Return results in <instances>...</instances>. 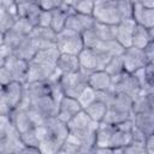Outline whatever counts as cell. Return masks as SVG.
I'll return each mask as SVG.
<instances>
[{
	"label": "cell",
	"mask_w": 154,
	"mask_h": 154,
	"mask_svg": "<svg viewBox=\"0 0 154 154\" xmlns=\"http://www.w3.org/2000/svg\"><path fill=\"white\" fill-rule=\"evenodd\" d=\"M144 75L148 89H154V64L148 63L144 66Z\"/></svg>",
	"instance_id": "38"
},
{
	"label": "cell",
	"mask_w": 154,
	"mask_h": 154,
	"mask_svg": "<svg viewBox=\"0 0 154 154\" xmlns=\"http://www.w3.org/2000/svg\"><path fill=\"white\" fill-rule=\"evenodd\" d=\"M59 153H85V149L83 148V146L79 143V141L76 137H73L72 135L69 134V136L65 140V142L63 143Z\"/></svg>",
	"instance_id": "31"
},
{
	"label": "cell",
	"mask_w": 154,
	"mask_h": 154,
	"mask_svg": "<svg viewBox=\"0 0 154 154\" xmlns=\"http://www.w3.org/2000/svg\"><path fill=\"white\" fill-rule=\"evenodd\" d=\"M149 32H150V37H152V41H154V26L149 29Z\"/></svg>",
	"instance_id": "47"
},
{
	"label": "cell",
	"mask_w": 154,
	"mask_h": 154,
	"mask_svg": "<svg viewBox=\"0 0 154 154\" xmlns=\"http://www.w3.org/2000/svg\"><path fill=\"white\" fill-rule=\"evenodd\" d=\"M57 66L45 65L35 61L29 63V71L26 77V83L29 82H37V81H48L53 72L55 71Z\"/></svg>",
	"instance_id": "15"
},
{
	"label": "cell",
	"mask_w": 154,
	"mask_h": 154,
	"mask_svg": "<svg viewBox=\"0 0 154 154\" xmlns=\"http://www.w3.org/2000/svg\"><path fill=\"white\" fill-rule=\"evenodd\" d=\"M107 108H108V106H107L105 102H102V101H100V100L96 99L93 103H90L89 106H87V107L83 108V109L87 112V114H88L94 122L101 123V122L105 119Z\"/></svg>",
	"instance_id": "27"
},
{
	"label": "cell",
	"mask_w": 154,
	"mask_h": 154,
	"mask_svg": "<svg viewBox=\"0 0 154 154\" xmlns=\"http://www.w3.org/2000/svg\"><path fill=\"white\" fill-rule=\"evenodd\" d=\"M51 22H52V10H43L40 14V20H38V25L42 26H51Z\"/></svg>",
	"instance_id": "41"
},
{
	"label": "cell",
	"mask_w": 154,
	"mask_h": 154,
	"mask_svg": "<svg viewBox=\"0 0 154 154\" xmlns=\"http://www.w3.org/2000/svg\"><path fill=\"white\" fill-rule=\"evenodd\" d=\"M134 125L141 130L147 137L154 134V114L152 113H136L132 117Z\"/></svg>",
	"instance_id": "25"
},
{
	"label": "cell",
	"mask_w": 154,
	"mask_h": 154,
	"mask_svg": "<svg viewBox=\"0 0 154 154\" xmlns=\"http://www.w3.org/2000/svg\"><path fill=\"white\" fill-rule=\"evenodd\" d=\"M111 81H112L111 75L107 73L106 70H100V69L91 71L89 73V78H88L89 87H91L96 91L106 90V89L111 88Z\"/></svg>",
	"instance_id": "21"
},
{
	"label": "cell",
	"mask_w": 154,
	"mask_h": 154,
	"mask_svg": "<svg viewBox=\"0 0 154 154\" xmlns=\"http://www.w3.org/2000/svg\"><path fill=\"white\" fill-rule=\"evenodd\" d=\"M143 49H144L146 57L148 59V63L154 64V41H150Z\"/></svg>",
	"instance_id": "42"
},
{
	"label": "cell",
	"mask_w": 154,
	"mask_h": 154,
	"mask_svg": "<svg viewBox=\"0 0 154 154\" xmlns=\"http://www.w3.org/2000/svg\"><path fill=\"white\" fill-rule=\"evenodd\" d=\"M57 69L64 73H72L81 69L78 55L69 54V53H60V57L57 61Z\"/></svg>",
	"instance_id": "22"
},
{
	"label": "cell",
	"mask_w": 154,
	"mask_h": 154,
	"mask_svg": "<svg viewBox=\"0 0 154 154\" xmlns=\"http://www.w3.org/2000/svg\"><path fill=\"white\" fill-rule=\"evenodd\" d=\"M37 51H38L37 45L30 37V35H28L14 48L13 55H16L17 58H20V59H24V60L30 61V60H32V58L35 57V54L37 53Z\"/></svg>",
	"instance_id": "19"
},
{
	"label": "cell",
	"mask_w": 154,
	"mask_h": 154,
	"mask_svg": "<svg viewBox=\"0 0 154 154\" xmlns=\"http://www.w3.org/2000/svg\"><path fill=\"white\" fill-rule=\"evenodd\" d=\"M93 29L96 34V36L99 37V40L101 42L108 41V40H113L114 38V34H113V25H108L105 23H100L96 22L93 25Z\"/></svg>",
	"instance_id": "30"
},
{
	"label": "cell",
	"mask_w": 154,
	"mask_h": 154,
	"mask_svg": "<svg viewBox=\"0 0 154 154\" xmlns=\"http://www.w3.org/2000/svg\"><path fill=\"white\" fill-rule=\"evenodd\" d=\"M116 125L109 124L107 122H101L96 129V147H109L111 148V140L114 132Z\"/></svg>",
	"instance_id": "24"
},
{
	"label": "cell",
	"mask_w": 154,
	"mask_h": 154,
	"mask_svg": "<svg viewBox=\"0 0 154 154\" xmlns=\"http://www.w3.org/2000/svg\"><path fill=\"white\" fill-rule=\"evenodd\" d=\"M134 0H97L93 11L96 22L116 25L132 18Z\"/></svg>",
	"instance_id": "2"
},
{
	"label": "cell",
	"mask_w": 154,
	"mask_h": 154,
	"mask_svg": "<svg viewBox=\"0 0 154 154\" xmlns=\"http://www.w3.org/2000/svg\"><path fill=\"white\" fill-rule=\"evenodd\" d=\"M31 1H37V0H16V2H17L18 5H20V4H25V2H31Z\"/></svg>",
	"instance_id": "46"
},
{
	"label": "cell",
	"mask_w": 154,
	"mask_h": 154,
	"mask_svg": "<svg viewBox=\"0 0 154 154\" xmlns=\"http://www.w3.org/2000/svg\"><path fill=\"white\" fill-rule=\"evenodd\" d=\"M150 41H152V37H150L149 29L141 24H136L132 34V46L138 48H144Z\"/></svg>",
	"instance_id": "28"
},
{
	"label": "cell",
	"mask_w": 154,
	"mask_h": 154,
	"mask_svg": "<svg viewBox=\"0 0 154 154\" xmlns=\"http://www.w3.org/2000/svg\"><path fill=\"white\" fill-rule=\"evenodd\" d=\"M94 52H95V55H96V59H97V67L100 70H103L106 67V65L108 64V61L112 59V57H114L102 43H100L97 47L93 48ZM97 69V70H99Z\"/></svg>",
	"instance_id": "32"
},
{
	"label": "cell",
	"mask_w": 154,
	"mask_h": 154,
	"mask_svg": "<svg viewBox=\"0 0 154 154\" xmlns=\"http://www.w3.org/2000/svg\"><path fill=\"white\" fill-rule=\"evenodd\" d=\"M82 37H83L84 47H88V48H95V47H97L101 43V41L96 36L93 26L89 28V29H87L85 31H83L82 32Z\"/></svg>",
	"instance_id": "35"
},
{
	"label": "cell",
	"mask_w": 154,
	"mask_h": 154,
	"mask_svg": "<svg viewBox=\"0 0 154 154\" xmlns=\"http://www.w3.org/2000/svg\"><path fill=\"white\" fill-rule=\"evenodd\" d=\"M99 123L94 122L84 109L77 113L69 123L70 135L76 137L87 152H91L96 144V129Z\"/></svg>",
	"instance_id": "3"
},
{
	"label": "cell",
	"mask_w": 154,
	"mask_h": 154,
	"mask_svg": "<svg viewBox=\"0 0 154 154\" xmlns=\"http://www.w3.org/2000/svg\"><path fill=\"white\" fill-rule=\"evenodd\" d=\"M132 18L137 24L150 29L154 26V7H144L143 5L134 1Z\"/></svg>",
	"instance_id": "18"
},
{
	"label": "cell",
	"mask_w": 154,
	"mask_h": 154,
	"mask_svg": "<svg viewBox=\"0 0 154 154\" xmlns=\"http://www.w3.org/2000/svg\"><path fill=\"white\" fill-rule=\"evenodd\" d=\"M20 137H22V141H23V143L25 146H34V147H38L40 148V138H38L36 128L22 134Z\"/></svg>",
	"instance_id": "37"
},
{
	"label": "cell",
	"mask_w": 154,
	"mask_h": 154,
	"mask_svg": "<svg viewBox=\"0 0 154 154\" xmlns=\"http://www.w3.org/2000/svg\"><path fill=\"white\" fill-rule=\"evenodd\" d=\"M8 117L20 135L37 126L28 108L17 107L11 112V114Z\"/></svg>",
	"instance_id": "11"
},
{
	"label": "cell",
	"mask_w": 154,
	"mask_h": 154,
	"mask_svg": "<svg viewBox=\"0 0 154 154\" xmlns=\"http://www.w3.org/2000/svg\"><path fill=\"white\" fill-rule=\"evenodd\" d=\"M89 73L90 72H88L83 69H79L78 71L72 72V73H64L60 77L59 83L63 88L65 96H71V97L78 99L79 95L82 94V91L89 85V83H88Z\"/></svg>",
	"instance_id": "5"
},
{
	"label": "cell",
	"mask_w": 154,
	"mask_h": 154,
	"mask_svg": "<svg viewBox=\"0 0 154 154\" xmlns=\"http://www.w3.org/2000/svg\"><path fill=\"white\" fill-rule=\"evenodd\" d=\"M83 109L82 105L79 103L78 99L71 97V96H64L61 101L59 102L58 108V118L63 120L64 123H69L77 113H79Z\"/></svg>",
	"instance_id": "13"
},
{
	"label": "cell",
	"mask_w": 154,
	"mask_h": 154,
	"mask_svg": "<svg viewBox=\"0 0 154 154\" xmlns=\"http://www.w3.org/2000/svg\"><path fill=\"white\" fill-rule=\"evenodd\" d=\"M0 13H1L0 14V29H1V34H5L6 31H8L10 29L14 26L19 16L18 13H13L4 8H0Z\"/></svg>",
	"instance_id": "29"
},
{
	"label": "cell",
	"mask_w": 154,
	"mask_h": 154,
	"mask_svg": "<svg viewBox=\"0 0 154 154\" xmlns=\"http://www.w3.org/2000/svg\"><path fill=\"white\" fill-rule=\"evenodd\" d=\"M41 12H42V7L40 6L37 1H31V2L18 5V16L20 18L26 19L32 26L38 25Z\"/></svg>",
	"instance_id": "17"
},
{
	"label": "cell",
	"mask_w": 154,
	"mask_h": 154,
	"mask_svg": "<svg viewBox=\"0 0 154 154\" xmlns=\"http://www.w3.org/2000/svg\"><path fill=\"white\" fill-rule=\"evenodd\" d=\"M78 59H79V64H81V69L91 72L97 70V59L95 55V52L93 48H88L84 47L81 53L78 54Z\"/></svg>",
	"instance_id": "26"
},
{
	"label": "cell",
	"mask_w": 154,
	"mask_h": 154,
	"mask_svg": "<svg viewBox=\"0 0 154 154\" xmlns=\"http://www.w3.org/2000/svg\"><path fill=\"white\" fill-rule=\"evenodd\" d=\"M134 1L143 5L144 7H154V0H134Z\"/></svg>",
	"instance_id": "44"
},
{
	"label": "cell",
	"mask_w": 154,
	"mask_h": 154,
	"mask_svg": "<svg viewBox=\"0 0 154 154\" xmlns=\"http://www.w3.org/2000/svg\"><path fill=\"white\" fill-rule=\"evenodd\" d=\"M73 11V7L67 6L63 4L60 7L52 10V22H51V28L55 32H60L61 30L65 29L66 26V20L69 14Z\"/></svg>",
	"instance_id": "20"
},
{
	"label": "cell",
	"mask_w": 154,
	"mask_h": 154,
	"mask_svg": "<svg viewBox=\"0 0 154 154\" xmlns=\"http://www.w3.org/2000/svg\"><path fill=\"white\" fill-rule=\"evenodd\" d=\"M63 2L65 4V5H67V6H73V4H75V0H63Z\"/></svg>",
	"instance_id": "45"
},
{
	"label": "cell",
	"mask_w": 154,
	"mask_h": 154,
	"mask_svg": "<svg viewBox=\"0 0 154 154\" xmlns=\"http://www.w3.org/2000/svg\"><path fill=\"white\" fill-rule=\"evenodd\" d=\"M97 0H75L73 4V10L81 13H85V14H93L95 4Z\"/></svg>",
	"instance_id": "34"
},
{
	"label": "cell",
	"mask_w": 154,
	"mask_h": 154,
	"mask_svg": "<svg viewBox=\"0 0 154 154\" xmlns=\"http://www.w3.org/2000/svg\"><path fill=\"white\" fill-rule=\"evenodd\" d=\"M36 131L40 138L41 153H59L70 134L67 123H64L58 117L46 119L41 125L36 126Z\"/></svg>",
	"instance_id": "1"
},
{
	"label": "cell",
	"mask_w": 154,
	"mask_h": 154,
	"mask_svg": "<svg viewBox=\"0 0 154 154\" xmlns=\"http://www.w3.org/2000/svg\"><path fill=\"white\" fill-rule=\"evenodd\" d=\"M122 58H123L124 70L130 73H134L135 71L144 67L148 64V59L146 57L144 49L135 46H130L125 48L124 53L122 54Z\"/></svg>",
	"instance_id": "8"
},
{
	"label": "cell",
	"mask_w": 154,
	"mask_h": 154,
	"mask_svg": "<svg viewBox=\"0 0 154 154\" xmlns=\"http://www.w3.org/2000/svg\"><path fill=\"white\" fill-rule=\"evenodd\" d=\"M57 47L60 51V53H69V54L78 55L81 51L84 48L82 32L65 28L64 30L58 32Z\"/></svg>",
	"instance_id": "6"
},
{
	"label": "cell",
	"mask_w": 154,
	"mask_h": 154,
	"mask_svg": "<svg viewBox=\"0 0 154 154\" xmlns=\"http://www.w3.org/2000/svg\"><path fill=\"white\" fill-rule=\"evenodd\" d=\"M24 146L25 144L23 143L20 134L18 131H13L6 136L0 137V153L1 154L22 153Z\"/></svg>",
	"instance_id": "16"
},
{
	"label": "cell",
	"mask_w": 154,
	"mask_h": 154,
	"mask_svg": "<svg viewBox=\"0 0 154 154\" xmlns=\"http://www.w3.org/2000/svg\"><path fill=\"white\" fill-rule=\"evenodd\" d=\"M146 148H147V153H154V134H152L147 137Z\"/></svg>",
	"instance_id": "43"
},
{
	"label": "cell",
	"mask_w": 154,
	"mask_h": 154,
	"mask_svg": "<svg viewBox=\"0 0 154 154\" xmlns=\"http://www.w3.org/2000/svg\"><path fill=\"white\" fill-rule=\"evenodd\" d=\"M95 100H96V90L93 89L89 85L82 91V94L78 97V101H79V103L82 105L83 108H85L87 106H89L90 103H93Z\"/></svg>",
	"instance_id": "36"
},
{
	"label": "cell",
	"mask_w": 154,
	"mask_h": 154,
	"mask_svg": "<svg viewBox=\"0 0 154 154\" xmlns=\"http://www.w3.org/2000/svg\"><path fill=\"white\" fill-rule=\"evenodd\" d=\"M60 57V51L58 49L57 46L54 47H48V48H41L37 51L32 60L35 63L45 64V65H51V66H57V61Z\"/></svg>",
	"instance_id": "23"
},
{
	"label": "cell",
	"mask_w": 154,
	"mask_h": 154,
	"mask_svg": "<svg viewBox=\"0 0 154 154\" xmlns=\"http://www.w3.org/2000/svg\"><path fill=\"white\" fill-rule=\"evenodd\" d=\"M111 77H112L111 88L116 93H124L135 99L142 91V88L134 73L123 71V72H120L116 76H111Z\"/></svg>",
	"instance_id": "7"
},
{
	"label": "cell",
	"mask_w": 154,
	"mask_h": 154,
	"mask_svg": "<svg viewBox=\"0 0 154 154\" xmlns=\"http://www.w3.org/2000/svg\"><path fill=\"white\" fill-rule=\"evenodd\" d=\"M37 2L43 10H54L64 4L63 0H37Z\"/></svg>",
	"instance_id": "40"
},
{
	"label": "cell",
	"mask_w": 154,
	"mask_h": 154,
	"mask_svg": "<svg viewBox=\"0 0 154 154\" xmlns=\"http://www.w3.org/2000/svg\"><path fill=\"white\" fill-rule=\"evenodd\" d=\"M0 81H1V87L7 85L8 83L14 81L11 71L6 66H4V65H0Z\"/></svg>",
	"instance_id": "39"
},
{
	"label": "cell",
	"mask_w": 154,
	"mask_h": 154,
	"mask_svg": "<svg viewBox=\"0 0 154 154\" xmlns=\"http://www.w3.org/2000/svg\"><path fill=\"white\" fill-rule=\"evenodd\" d=\"M103 70H106V72L109 73L111 76H116V75L125 71L124 70V64H123L122 55H114V57H112V59L108 61V64L106 65V67Z\"/></svg>",
	"instance_id": "33"
},
{
	"label": "cell",
	"mask_w": 154,
	"mask_h": 154,
	"mask_svg": "<svg viewBox=\"0 0 154 154\" xmlns=\"http://www.w3.org/2000/svg\"><path fill=\"white\" fill-rule=\"evenodd\" d=\"M29 35L35 41L38 49L57 46L58 32H55L51 26L36 25V26L32 28V30L30 31Z\"/></svg>",
	"instance_id": "10"
},
{
	"label": "cell",
	"mask_w": 154,
	"mask_h": 154,
	"mask_svg": "<svg viewBox=\"0 0 154 154\" xmlns=\"http://www.w3.org/2000/svg\"><path fill=\"white\" fill-rule=\"evenodd\" d=\"M29 63L28 60L17 58L16 55L11 54L7 58H5L4 60H0V65L6 66L12 76L14 81L22 82V83H26V77H28V71H29Z\"/></svg>",
	"instance_id": "9"
},
{
	"label": "cell",
	"mask_w": 154,
	"mask_h": 154,
	"mask_svg": "<svg viewBox=\"0 0 154 154\" xmlns=\"http://www.w3.org/2000/svg\"><path fill=\"white\" fill-rule=\"evenodd\" d=\"M136 22L134 18L130 19H125L122 20L120 23L113 25V34H114V38L120 42L125 48L132 46V34H134V29L136 26Z\"/></svg>",
	"instance_id": "12"
},
{
	"label": "cell",
	"mask_w": 154,
	"mask_h": 154,
	"mask_svg": "<svg viewBox=\"0 0 154 154\" xmlns=\"http://www.w3.org/2000/svg\"><path fill=\"white\" fill-rule=\"evenodd\" d=\"M25 94H26L25 83L18 81H13L7 85L1 87V101H0L1 116H10L14 108L19 107Z\"/></svg>",
	"instance_id": "4"
},
{
	"label": "cell",
	"mask_w": 154,
	"mask_h": 154,
	"mask_svg": "<svg viewBox=\"0 0 154 154\" xmlns=\"http://www.w3.org/2000/svg\"><path fill=\"white\" fill-rule=\"evenodd\" d=\"M94 23H95V18L93 17V14H85L73 10L67 17L65 28L78 31V32H83L87 29L91 28Z\"/></svg>",
	"instance_id": "14"
}]
</instances>
